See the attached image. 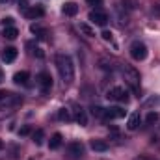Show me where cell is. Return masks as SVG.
I'll list each match as a JSON object with an SVG mask.
<instances>
[{
	"label": "cell",
	"instance_id": "6da1fadb",
	"mask_svg": "<svg viewBox=\"0 0 160 160\" xmlns=\"http://www.w3.org/2000/svg\"><path fill=\"white\" fill-rule=\"evenodd\" d=\"M56 69L60 73V78L63 80V84H71L75 80V62L69 54H58L56 56Z\"/></svg>",
	"mask_w": 160,
	"mask_h": 160
},
{
	"label": "cell",
	"instance_id": "7a4b0ae2",
	"mask_svg": "<svg viewBox=\"0 0 160 160\" xmlns=\"http://www.w3.org/2000/svg\"><path fill=\"white\" fill-rule=\"evenodd\" d=\"M119 71H121V77L125 80V84L130 88L132 93H136L140 97V86H142V77L138 73V69H134L132 65L128 63H121L119 65Z\"/></svg>",
	"mask_w": 160,
	"mask_h": 160
},
{
	"label": "cell",
	"instance_id": "3957f363",
	"mask_svg": "<svg viewBox=\"0 0 160 160\" xmlns=\"http://www.w3.org/2000/svg\"><path fill=\"white\" fill-rule=\"evenodd\" d=\"M21 104H22V97L21 95H15L11 91L0 89V110H4V108H15V106H21Z\"/></svg>",
	"mask_w": 160,
	"mask_h": 160
},
{
	"label": "cell",
	"instance_id": "277c9868",
	"mask_svg": "<svg viewBox=\"0 0 160 160\" xmlns=\"http://www.w3.org/2000/svg\"><path fill=\"white\" fill-rule=\"evenodd\" d=\"M130 56H132V60H136V62H143L145 58H147V54H149V50H147V47H145V43H142V41H134L132 45H130Z\"/></svg>",
	"mask_w": 160,
	"mask_h": 160
},
{
	"label": "cell",
	"instance_id": "5b68a950",
	"mask_svg": "<svg viewBox=\"0 0 160 160\" xmlns=\"http://www.w3.org/2000/svg\"><path fill=\"white\" fill-rule=\"evenodd\" d=\"M106 99L108 101H114V102H128V91L125 89V88H121V86H116V88H112V89H108V93H106Z\"/></svg>",
	"mask_w": 160,
	"mask_h": 160
},
{
	"label": "cell",
	"instance_id": "8992f818",
	"mask_svg": "<svg viewBox=\"0 0 160 160\" xmlns=\"http://www.w3.org/2000/svg\"><path fill=\"white\" fill-rule=\"evenodd\" d=\"M71 106H73V110H71L73 112V119L77 121L80 127H86L88 125V114H86V110L82 106H78V104H75V102Z\"/></svg>",
	"mask_w": 160,
	"mask_h": 160
},
{
	"label": "cell",
	"instance_id": "52a82bcc",
	"mask_svg": "<svg viewBox=\"0 0 160 160\" xmlns=\"http://www.w3.org/2000/svg\"><path fill=\"white\" fill-rule=\"evenodd\" d=\"M88 19H89L93 24H97V26H106V22H108V15H106L104 11H99V9L89 11Z\"/></svg>",
	"mask_w": 160,
	"mask_h": 160
},
{
	"label": "cell",
	"instance_id": "ba28073f",
	"mask_svg": "<svg viewBox=\"0 0 160 160\" xmlns=\"http://www.w3.org/2000/svg\"><path fill=\"white\" fill-rule=\"evenodd\" d=\"M38 84H39V88H41L43 93H48V91L52 89V77H50V73H47V71L39 73V77H38Z\"/></svg>",
	"mask_w": 160,
	"mask_h": 160
},
{
	"label": "cell",
	"instance_id": "9c48e42d",
	"mask_svg": "<svg viewBox=\"0 0 160 160\" xmlns=\"http://www.w3.org/2000/svg\"><path fill=\"white\" fill-rule=\"evenodd\" d=\"M67 155H69L71 158H80V157L84 155V145H82V142H71V143L67 145Z\"/></svg>",
	"mask_w": 160,
	"mask_h": 160
},
{
	"label": "cell",
	"instance_id": "30bf717a",
	"mask_svg": "<svg viewBox=\"0 0 160 160\" xmlns=\"http://www.w3.org/2000/svg\"><path fill=\"white\" fill-rule=\"evenodd\" d=\"M0 58L4 63H13L17 60V48L15 47H6L2 52H0Z\"/></svg>",
	"mask_w": 160,
	"mask_h": 160
},
{
	"label": "cell",
	"instance_id": "8fae6325",
	"mask_svg": "<svg viewBox=\"0 0 160 160\" xmlns=\"http://www.w3.org/2000/svg\"><path fill=\"white\" fill-rule=\"evenodd\" d=\"M43 15H45L43 6H28V8L24 9V17H26V19H41Z\"/></svg>",
	"mask_w": 160,
	"mask_h": 160
},
{
	"label": "cell",
	"instance_id": "7c38bea8",
	"mask_svg": "<svg viewBox=\"0 0 160 160\" xmlns=\"http://www.w3.org/2000/svg\"><path fill=\"white\" fill-rule=\"evenodd\" d=\"M125 114L127 112L121 106H110L104 112V119H121V118H125Z\"/></svg>",
	"mask_w": 160,
	"mask_h": 160
},
{
	"label": "cell",
	"instance_id": "4fadbf2b",
	"mask_svg": "<svg viewBox=\"0 0 160 160\" xmlns=\"http://www.w3.org/2000/svg\"><path fill=\"white\" fill-rule=\"evenodd\" d=\"M89 147H91L93 151H97V153H106V151L110 149L108 142H104V140H91V142H89Z\"/></svg>",
	"mask_w": 160,
	"mask_h": 160
},
{
	"label": "cell",
	"instance_id": "5bb4252c",
	"mask_svg": "<svg viewBox=\"0 0 160 160\" xmlns=\"http://www.w3.org/2000/svg\"><path fill=\"white\" fill-rule=\"evenodd\" d=\"M140 121H142L140 112H132V114L128 116V121H127V128H128V130H136V128L140 127Z\"/></svg>",
	"mask_w": 160,
	"mask_h": 160
},
{
	"label": "cell",
	"instance_id": "9a60e30c",
	"mask_svg": "<svg viewBox=\"0 0 160 160\" xmlns=\"http://www.w3.org/2000/svg\"><path fill=\"white\" fill-rule=\"evenodd\" d=\"M62 142H63V136H62L60 132H54V134L50 136V140H48V147H50L52 151H56V149H60Z\"/></svg>",
	"mask_w": 160,
	"mask_h": 160
},
{
	"label": "cell",
	"instance_id": "2e32d148",
	"mask_svg": "<svg viewBox=\"0 0 160 160\" xmlns=\"http://www.w3.org/2000/svg\"><path fill=\"white\" fill-rule=\"evenodd\" d=\"M28 80H30V73H28V71L15 73V77H13V82L19 84V86H28Z\"/></svg>",
	"mask_w": 160,
	"mask_h": 160
},
{
	"label": "cell",
	"instance_id": "e0dca14e",
	"mask_svg": "<svg viewBox=\"0 0 160 160\" xmlns=\"http://www.w3.org/2000/svg\"><path fill=\"white\" fill-rule=\"evenodd\" d=\"M62 11H63L67 17H75V15L78 13V6H77L75 2H65L63 8H62Z\"/></svg>",
	"mask_w": 160,
	"mask_h": 160
},
{
	"label": "cell",
	"instance_id": "ac0fdd59",
	"mask_svg": "<svg viewBox=\"0 0 160 160\" xmlns=\"http://www.w3.org/2000/svg\"><path fill=\"white\" fill-rule=\"evenodd\" d=\"M58 119L63 121V123H69V121H73V114H71V110L69 108H60L58 110Z\"/></svg>",
	"mask_w": 160,
	"mask_h": 160
},
{
	"label": "cell",
	"instance_id": "d6986e66",
	"mask_svg": "<svg viewBox=\"0 0 160 160\" xmlns=\"http://www.w3.org/2000/svg\"><path fill=\"white\" fill-rule=\"evenodd\" d=\"M30 32H32V34H36V36H38L39 39H45V38H47V30H45V28H43L41 24H38V22L30 26Z\"/></svg>",
	"mask_w": 160,
	"mask_h": 160
},
{
	"label": "cell",
	"instance_id": "ffe728a7",
	"mask_svg": "<svg viewBox=\"0 0 160 160\" xmlns=\"http://www.w3.org/2000/svg\"><path fill=\"white\" fill-rule=\"evenodd\" d=\"M89 110H91V116H93V118H97V119H104V112H106V108H102V106H95V104H93Z\"/></svg>",
	"mask_w": 160,
	"mask_h": 160
},
{
	"label": "cell",
	"instance_id": "44dd1931",
	"mask_svg": "<svg viewBox=\"0 0 160 160\" xmlns=\"http://www.w3.org/2000/svg\"><path fill=\"white\" fill-rule=\"evenodd\" d=\"M121 8L125 11H134L138 8V0H121Z\"/></svg>",
	"mask_w": 160,
	"mask_h": 160
},
{
	"label": "cell",
	"instance_id": "7402d4cb",
	"mask_svg": "<svg viewBox=\"0 0 160 160\" xmlns=\"http://www.w3.org/2000/svg\"><path fill=\"white\" fill-rule=\"evenodd\" d=\"M19 36V30L15 26H9V28H4V38L6 39H17Z\"/></svg>",
	"mask_w": 160,
	"mask_h": 160
},
{
	"label": "cell",
	"instance_id": "603a6c76",
	"mask_svg": "<svg viewBox=\"0 0 160 160\" xmlns=\"http://www.w3.org/2000/svg\"><path fill=\"white\" fill-rule=\"evenodd\" d=\"M32 140H34V143H36V145H41V143H43V140H45V130H43V128H38V130L32 134Z\"/></svg>",
	"mask_w": 160,
	"mask_h": 160
},
{
	"label": "cell",
	"instance_id": "cb8c5ba5",
	"mask_svg": "<svg viewBox=\"0 0 160 160\" xmlns=\"http://www.w3.org/2000/svg\"><path fill=\"white\" fill-rule=\"evenodd\" d=\"M80 32H82L84 36H88V38H93V36H95V30H93L91 26H88L86 22H80Z\"/></svg>",
	"mask_w": 160,
	"mask_h": 160
},
{
	"label": "cell",
	"instance_id": "d4e9b609",
	"mask_svg": "<svg viewBox=\"0 0 160 160\" xmlns=\"http://www.w3.org/2000/svg\"><path fill=\"white\" fill-rule=\"evenodd\" d=\"M158 112H149V114H147V118H145V121H147V123H149V125H153V123H157V121H158Z\"/></svg>",
	"mask_w": 160,
	"mask_h": 160
},
{
	"label": "cell",
	"instance_id": "484cf974",
	"mask_svg": "<svg viewBox=\"0 0 160 160\" xmlns=\"http://www.w3.org/2000/svg\"><path fill=\"white\" fill-rule=\"evenodd\" d=\"M101 38L104 41H110V43H114V34L110 32V30H102V34H101Z\"/></svg>",
	"mask_w": 160,
	"mask_h": 160
},
{
	"label": "cell",
	"instance_id": "4316f807",
	"mask_svg": "<svg viewBox=\"0 0 160 160\" xmlns=\"http://www.w3.org/2000/svg\"><path fill=\"white\" fill-rule=\"evenodd\" d=\"M145 106H155V108L160 106V97H151V99L145 102Z\"/></svg>",
	"mask_w": 160,
	"mask_h": 160
},
{
	"label": "cell",
	"instance_id": "83f0119b",
	"mask_svg": "<svg viewBox=\"0 0 160 160\" xmlns=\"http://www.w3.org/2000/svg\"><path fill=\"white\" fill-rule=\"evenodd\" d=\"M13 22H15V21H13V17H4V19H2V26H4V28L13 26Z\"/></svg>",
	"mask_w": 160,
	"mask_h": 160
},
{
	"label": "cell",
	"instance_id": "f1b7e54d",
	"mask_svg": "<svg viewBox=\"0 0 160 160\" xmlns=\"http://www.w3.org/2000/svg\"><path fill=\"white\" fill-rule=\"evenodd\" d=\"M30 132H32V127L30 125H24L22 128H19V136H28Z\"/></svg>",
	"mask_w": 160,
	"mask_h": 160
},
{
	"label": "cell",
	"instance_id": "f546056e",
	"mask_svg": "<svg viewBox=\"0 0 160 160\" xmlns=\"http://www.w3.org/2000/svg\"><path fill=\"white\" fill-rule=\"evenodd\" d=\"M86 2H88V6H95V8H99V6H102L104 0H86Z\"/></svg>",
	"mask_w": 160,
	"mask_h": 160
},
{
	"label": "cell",
	"instance_id": "4dcf8cb0",
	"mask_svg": "<svg viewBox=\"0 0 160 160\" xmlns=\"http://www.w3.org/2000/svg\"><path fill=\"white\" fill-rule=\"evenodd\" d=\"M153 13H155V15H158V17H160V4H157V6L153 8Z\"/></svg>",
	"mask_w": 160,
	"mask_h": 160
},
{
	"label": "cell",
	"instance_id": "1f68e13d",
	"mask_svg": "<svg viewBox=\"0 0 160 160\" xmlns=\"http://www.w3.org/2000/svg\"><path fill=\"white\" fill-rule=\"evenodd\" d=\"M2 80H4V71L0 69V82H2Z\"/></svg>",
	"mask_w": 160,
	"mask_h": 160
},
{
	"label": "cell",
	"instance_id": "d6a6232c",
	"mask_svg": "<svg viewBox=\"0 0 160 160\" xmlns=\"http://www.w3.org/2000/svg\"><path fill=\"white\" fill-rule=\"evenodd\" d=\"M2 149H4V143H2V140H0V151H2Z\"/></svg>",
	"mask_w": 160,
	"mask_h": 160
},
{
	"label": "cell",
	"instance_id": "836d02e7",
	"mask_svg": "<svg viewBox=\"0 0 160 160\" xmlns=\"http://www.w3.org/2000/svg\"><path fill=\"white\" fill-rule=\"evenodd\" d=\"M0 2H9V0H0Z\"/></svg>",
	"mask_w": 160,
	"mask_h": 160
}]
</instances>
